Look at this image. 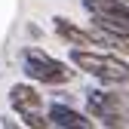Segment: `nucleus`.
I'll list each match as a JSON object with an SVG mask.
<instances>
[{
    "label": "nucleus",
    "instance_id": "1",
    "mask_svg": "<svg viewBox=\"0 0 129 129\" xmlns=\"http://www.w3.org/2000/svg\"><path fill=\"white\" fill-rule=\"evenodd\" d=\"M68 61H71V68H80L83 74H92L102 83H111V86L129 83V61H123L114 52H102V49H92V46H71Z\"/></svg>",
    "mask_w": 129,
    "mask_h": 129
},
{
    "label": "nucleus",
    "instance_id": "2",
    "mask_svg": "<svg viewBox=\"0 0 129 129\" xmlns=\"http://www.w3.org/2000/svg\"><path fill=\"white\" fill-rule=\"evenodd\" d=\"M22 71H25L28 80H37V83H46V86H64V83H71L74 74H77V71H71V64L46 55L37 46L22 49Z\"/></svg>",
    "mask_w": 129,
    "mask_h": 129
},
{
    "label": "nucleus",
    "instance_id": "3",
    "mask_svg": "<svg viewBox=\"0 0 129 129\" xmlns=\"http://www.w3.org/2000/svg\"><path fill=\"white\" fill-rule=\"evenodd\" d=\"M86 111L102 126H129V102L123 92L89 89L86 92Z\"/></svg>",
    "mask_w": 129,
    "mask_h": 129
},
{
    "label": "nucleus",
    "instance_id": "4",
    "mask_svg": "<svg viewBox=\"0 0 129 129\" xmlns=\"http://www.w3.org/2000/svg\"><path fill=\"white\" fill-rule=\"evenodd\" d=\"M83 9L89 12L92 25H99V28L111 31V34H120V37L129 40V12H123V9H108V6L99 3V0H83Z\"/></svg>",
    "mask_w": 129,
    "mask_h": 129
},
{
    "label": "nucleus",
    "instance_id": "5",
    "mask_svg": "<svg viewBox=\"0 0 129 129\" xmlns=\"http://www.w3.org/2000/svg\"><path fill=\"white\" fill-rule=\"evenodd\" d=\"M46 120H49V126H55V129H89V126H95L86 114H80V111L71 108L68 102H52Z\"/></svg>",
    "mask_w": 129,
    "mask_h": 129
},
{
    "label": "nucleus",
    "instance_id": "6",
    "mask_svg": "<svg viewBox=\"0 0 129 129\" xmlns=\"http://www.w3.org/2000/svg\"><path fill=\"white\" fill-rule=\"evenodd\" d=\"M9 105H12V111L15 114H28V111H40V105H43V95L31 86V83H15L12 89H9Z\"/></svg>",
    "mask_w": 129,
    "mask_h": 129
},
{
    "label": "nucleus",
    "instance_id": "7",
    "mask_svg": "<svg viewBox=\"0 0 129 129\" xmlns=\"http://www.w3.org/2000/svg\"><path fill=\"white\" fill-rule=\"evenodd\" d=\"M52 31H55L64 43H71V46H92L89 31L80 28V25L71 22V19H64V15H55V19H52Z\"/></svg>",
    "mask_w": 129,
    "mask_h": 129
},
{
    "label": "nucleus",
    "instance_id": "8",
    "mask_svg": "<svg viewBox=\"0 0 129 129\" xmlns=\"http://www.w3.org/2000/svg\"><path fill=\"white\" fill-rule=\"evenodd\" d=\"M89 40L92 46H108V49H114V52H129V40L120 37V34H111V31L99 28V25H89Z\"/></svg>",
    "mask_w": 129,
    "mask_h": 129
},
{
    "label": "nucleus",
    "instance_id": "9",
    "mask_svg": "<svg viewBox=\"0 0 129 129\" xmlns=\"http://www.w3.org/2000/svg\"><path fill=\"white\" fill-rule=\"evenodd\" d=\"M22 126H28V129H49V120L40 117V111H28V114H22Z\"/></svg>",
    "mask_w": 129,
    "mask_h": 129
},
{
    "label": "nucleus",
    "instance_id": "10",
    "mask_svg": "<svg viewBox=\"0 0 129 129\" xmlns=\"http://www.w3.org/2000/svg\"><path fill=\"white\" fill-rule=\"evenodd\" d=\"M102 6H108V9H123V12H129V0H99Z\"/></svg>",
    "mask_w": 129,
    "mask_h": 129
}]
</instances>
